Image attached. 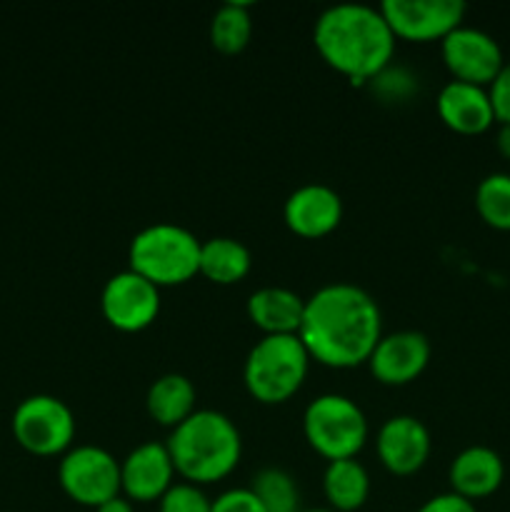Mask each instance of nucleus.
<instances>
[{"instance_id": "f257e3e1", "label": "nucleus", "mask_w": 510, "mask_h": 512, "mask_svg": "<svg viewBox=\"0 0 510 512\" xmlns=\"http://www.w3.org/2000/svg\"><path fill=\"white\" fill-rule=\"evenodd\" d=\"M310 358L328 368L368 363L383 338L378 300L355 283H328L305 298L298 330Z\"/></svg>"}, {"instance_id": "f03ea898", "label": "nucleus", "mask_w": 510, "mask_h": 512, "mask_svg": "<svg viewBox=\"0 0 510 512\" xmlns=\"http://www.w3.org/2000/svg\"><path fill=\"white\" fill-rule=\"evenodd\" d=\"M320 58L348 75L353 83H368L393 63L395 33L380 8L368 3H335L320 13L313 28Z\"/></svg>"}, {"instance_id": "7ed1b4c3", "label": "nucleus", "mask_w": 510, "mask_h": 512, "mask_svg": "<svg viewBox=\"0 0 510 512\" xmlns=\"http://www.w3.org/2000/svg\"><path fill=\"white\" fill-rule=\"evenodd\" d=\"M175 473L195 485H210L235 470L243 453L240 430L220 410H195L168 438Z\"/></svg>"}, {"instance_id": "20e7f679", "label": "nucleus", "mask_w": 510, "mask_h": 512, "mask_svg": "<svg viewBox=\"0 0 510 512\" xmlns=\"http://www.w3.org/2000/svg\"><path fill=\"white\" fill-rule=\"evenodd\" d=\"M128 263L158 288L188 283L200 273V240L183 225L160 220L133 235Z\"/></svg>"}, {"instance_id": "39448f33", "label": "nucleus", "mask_w": 510, "mask_h": 512, "mask_svg": "<svg viewBox=\"0 0 510 512\" xmlns=\"http://www.w3.org/2000/svg\"><path fill=\"white\" fill-rule=\"evenodd\" d=\"M310 360L300 335H263L245 355L243 383L260 403H285L303 388Z\"/></svg>"}, {"instance_id": "423d86ee", "label": "nucleus", "mask_w": 510, "mask_h": 512, "mask_svg": "<svg viewBox=\"0 0 510 512\" xmlns=\"http://www.w3.org/2000/svg\"><path fill=\"white\" fill-rule=\"evenodd\" d=\"M303 433L310 448L328 463L355 458L368 440V418L348 395L325 393L310 400L305 408Z\"/></svg>"}, {"instance_id": "0eeeda50", "label": "nucleus", "mask_w": 510, "mask_h": 512, "mask_svg": "<svg viewBox=\"0 0 510 512\" xmlns=\"http://www.w3.org/2000/svg\"><path fill=\"white\" fill-rule=\"evenodd\" d=\"M13 435L33 455H65L75 440V415L55 395H30L13 413Z\"/></svg>"}, {"instance_id": "6e6552de", "label": "nucleus", "mask_w": 510, "mask_h": 512, "mask_svg": "<svg viewBox=\"0 0 510 512\" xmlns=\"http://www.w3.org/2000/svg\"><path fill=\"white\" fill-rule=\"evenodd\" d=\"M58 480L63 493L85 508H100L123 495L120 460L98 445H75L60 458Z\"/></svg>"}, {"instance_id": "1a4fd4ad", "label": "nucleus", "mask_w": 510, "mask_h": 512, "mask_svg": "<svg viewBox=\"0 0 510 512\" xmlns=\"http://www.w3.org/2000/svg\"><path fill=\"white\" fill-rule=\"evenodd\" d=\"M103 318L123 333H140L155 323L160 313V288L135 270L110 275L100 293Z\"/></svg>"}, {"instance_id": "9d476101", "label": "nucleus", "mask_w": 510, "mask_h": 512, "mask_svg": "<svg viewBox=\"0 0 510 512\" xmlns=\"http://www.w3.org/2000/svg\"><path fill=\"white\" fill-rule=\"evenodd\" d=\"M440 55L453 80L475 83L488 88L505 65L498 40L475 25H458L440 40Z\"/></svg>"}, {"instance_id": "9b49d317", "label": "nucleus", "mask_w": 510, "mask_h": 512, "mask_svg": "<svg viewBox=\"0 0 510 512\" xmlns=\"http://www.w3.org/2000/svg\"><path fill=\"white\" fill-rule=\"evenodd\" d=\"M395 38L428 43L443 40L450 30L463 25V0H383L378 5Z\"/></svg>"}, {"instance_id": "f8f14e48", "label": "nucleus", "mask_w": 510, "mask_h": 512, "mask_svg": "<svg viewBox=\"0 0 510 512\" xmlns=\"http://www.w3.org/2000/svg\"><path fill=\"white\" fill-rule=\"evenodd\" d=\"M175 465L168 445L140 443L120 460V490L135 503H155L175 483Z\"/></svg>"}, {"instance_id": "ddd939ff", "label": "nucleus", "mask_w": 510, "mask_h": 512, "mask_svg": "<svg viewBox=\"0 0 510 512\" xmlns=\"http://www.w3.org/2000/svg\"><path fill=\"white\" fill-rule=\"evenodd\" d=\"M430 353L428 335L420 330H395L378 340L368 368L383 385H408L428 368Z\"/></svg>"}, {"instance_id": "4468645a", "label": "nucleus", "mask_w": 510, "mask_h": 512, "mask_svg": "<svg viewBox=\"0 0 510 512\" xmlns=\"http://www.w3.org/2000/svg\"><path fill=\"white\" fill-rule=\"evenodd\" d=\"M378 458L390 473L395 475H413L428 463L430 440L428 425L415 415H393L385 420L375 438Z\"/></svg>"}, {"instance_id": "2eb2a0df", "label": "nucleus", "mask_w": 510, "mask_h": 512, "mask_svg": "<svg viewBox=\"0 0 510 512\" xmlns=\"http://www.w3.org/2000/svg\"><path fill=\"white\" fill-rule=\"evenodd\" d=\"M285 225L300 238H323L343 220V200L338 190L325 183L298 185L285 198Z\"/></svg>"}, {"instance_id": "dca6fc26", "label": "nucleus", "mask_w": 510, "mask_h": 512, "mask_svg": "<svg viewBox=\"0 0 510 512\" xmlns=\"http://www.w3.org/2000/svg\"><path fill=\"white\" fill-rule=\"evenodd\" d=\"M435 108H438L440 120L455 133L480 135L495 123L493 103H490L488 88L483 85L450 80L440 88Z\"/></svg>"}, {"instance_id": "f3484780", "label": "nucleus", "mask_w": 510, "mask_h": 512, "mask_svg": "<svg viewBox=\"0 0 510 512\" xmlns=\"http://www.w3.org/2000/svg\"><path fill=\"white\" fill-rule=\"evenodd\" d=\"M450 490L468 500L493 495L505 480V463L498 450L488 445H468L453 458L448 470Z\"/></svg>"}, {"instance_id": "a211bd4d", "label": "nucleus", "mask_w": 510, "mask_h": 512, "mask_svg": "<svg viewBox=\"0 0 510 512\" xmlns=\"http://www.w3.org/2000/svg\"><path fill=\"white\" fill-rule=\"evenodd\" d=\"M248 318L263 335H298L305 313V298L283 285H265L250 293Z\"/></svg>"}, {"instance_id": "6ab92c4d", "label": "nucleus", "mask_w": 510, "mask_h": 512, "mask_svg": "<svg viewBox=\"0 0 510 512\" xmlns=\"http://www.w3.org/2000/svg\"><path fill=\"white\" fill-rule=\"evenodd\" d=\"M195 400H198V393H195L190 378L180 373H165L148 388L145 408H148L150 418L173 430L175 425H180L198 410Z\"/></svg>"}, {"instance_id": "aec40b11", "label": "nucleus", "mask_w": 510, "mask_h": 512, "mask_svg": "<svg viewBox=\"0 0 510 512\" xmlns=\"http://www.w3.org/2000/svg\"><path fill=\"white\" fill-rule=\"evenodd\" d=\"M323 493L330 510L355 512L370 495V475L358 458L330 460L323 473Z\"/></svg>"}, {"instance_id": "412c9836", "label": "nucleus", "mask_w": 510, "mask_h": 512, "mask_svg": "<svg viewBox=\"0 0 510 512\" xmlns=\"http://www.w3.org/2000/svg\"><path fill=\"white\" fill-rule=\"evenodd\" d=\"M253 255L240 240L218 235L200 240V275L218 285H233L250 273Z\"/></svg>"}, {"instance_id": "4be33fe9", "label": "nucleus", "mask_w": 510, "mask_h": 512, "mask_svg": "<svg viewBox=\"0 0 510 512\" xmlns=\"http://www.w3.org/2000/svg\"><path fill=\"white\" fill-rule=\"evenodd\" d=\"M250 35H253V13L250 3L243 0H228L210 18V43L220 53L235 55L245 50Z\"/></svg>"}, {"instance_id": "5701e85b", "label": "nucleus", "mask_w": 510, "mask_h": 512, "mask_svg": "<svg viewBox=\"0 0 510 512\" xmlns=\"http://www.w3.org/2000/svg\"><path fill=\"white\" fill-rule=\"evenodd\" d=\"M250 493L258 498L265 512H298L300 508V488L293 475L283 468H260L250 480Z\"/></svg>"}, {"instance_id": "b1692460", "label": "nucleus", "mask_w": 510, "mask_h": 512, "mask_svg": "<svg viewBox=\"0 0 510 512\" xmlns=\"http://www.w3.org/2000/svg\"><path fill=\"white\" fill-rule=\"evenodd\" d=\"M475 210L495 230H510V173H490L475 188Z\"/></svg>"}, {"instance_id": "393cba45", "label": "nucleus", "mask_w": 510, "mask_h": 512, "mask_svg": "<svg viewBox=\"0 0 510 512\" xmlns=\"http://www.w3.org/2000/svg\"><path fill=\"white\" fill-rule=\"evenodd\" d=\"M213 500L203 493V488L188 480L173 483L158 500L160 512H210Z\"/></svg>"}, {"instance_id": "a878e982", "label": "nucleus", "mask_w": 510, "mask_h": 512, "mask_svg": "<svg viewBox=\"0 0 510 512\" xmlns=\"http://www.w3.org/2000/svg\"><path fill=\"white\" fill-rule=\"evenodd\" d=\"M488 95L493 103L495 123H510V60H505L500 73L488 85Z\"/></svg>"}, {"instance_id": "bb28decb", "label": "nucleus", "mask_w": 510, "mask_h": 512, "mask_svg": "<svg viewBox=\"0 0 510 512\" xmlns=\"http://www.w3.org/2000/svg\"><path fill=\"white\" fill-rule=\"evenodd\" d=\"M210 512H265L250 488H230L213 500Z\"/></svg>"}, {"instance_id": "cd10ccee", "label": "nucleus", "mask_w": 510, "mask_h": 512, "mask_svg": "<svg viewBox=\"0 0 510 512\" xmlns=\"http://www.w3.org/2000/svg\"><path fill=\"white\" fill-rule=\"evenodd\" d=\"M418 512H478V510H475L473 500L448 490V493L433 495V498L425 500V503L418 508Z\"/></svg>"}, {"instance_id": "c85d7f7f", "label": "nucleus", "mask_w": 510, "mask_h": 512, "mask_svg": "<svg viewBox=\"0 0 510 512\" xmlns=\"http://www.w3.org/2000/svg\"><path fill=\"white\" fill-rule=\"evenodd\" d=\"M95 512H135V505L133 500H128L125 495H118V498L108 500V503H103L100 508H95Z\"/></svg>"}, {"instance_id": "c756f323", "label": "nucleus", "mask_w": 510, "mask_h": 512, "mask_svg": "<svg viewBox=\"0 0 510 512\" xmlns=\"http://www.w3.org/2000/svg\"><path fill=\"white\" fill-rule=\"evenodd\" d=\"M495 148L503 158L510 160V123H498V133H495Z\"/></svg>"}, {"instance_id": "7c9ffc66", "label": "nucleus", "mask_w": 510, "mask_h": 512, "mask_svg": "<svg viewBox=\"0 0 510 512\" xmlns=\"http://www.w3.org/2000/svg\"><path fill=\"white\" fill-rule=\"evenodd\" d=\"M298 512H335V510H330V508H310V510H298Z\"/></svg>"}]
</instances>
